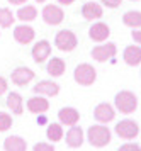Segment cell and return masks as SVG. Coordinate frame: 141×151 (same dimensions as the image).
Here are the masks:
<instances>
[{
    "label": "cell",
    "mask_w": 141,
    "mask_h": 151,
    "mask_svg": "<svg viewBox=\"0 0 141 151\" xmlns=\"http://www.w3.org/2000/svg\"><path fill=\"white\" fill-rule=\"evenodd\" d=\"M87 139L94 148H104L111 143V131L106 126H90L87 131Z\"/></svg>",
    "instance_id": "obj_1"
},
{
    "label": "cell",
    "mask_w": 141,
    "mask_h": 151,
    "mask_svg": "<svg viewBox=\"0 0 141 151\" xmlns=\"http://www.w3.org/2000/svg\"><path fill=\"white\" fill-rule=\"evenodd\" d=\"M114 104H116V109L122 112V114H131L138 109V97L129 92V90H122L119 92L114 99Z\"/></svg>",
    "instance_id": "obj_2"
},
{
    "label": "cell",
    "mask_w": 141,
    "mask_h": 151,
    "mask_svg": "<svg viewBox=\"0 0 141 151\" xmlns=\"http://www.w3.org/2000/svg\"><path fill=\"white\" fill-rule=\"evenodd\" d=\"M73 78L78 85L88 87V85H92V83L95 82V78H97V70H95L92 65H88V63H82V65H78V66L75 68Z\"/></svg>",
    "instance_id": "obj_3"
},
{
    "label": "cell",
    "mask_w": 141,
    "mask_h": 151,
    "mask_svg": "<svg viewBox=\"0 0 141 151\" xmlns=\"http://www.w3.org/2000/svg\"><path fill=\"white\" fill-rule=\"evenodd\" d=\"M54 44H56V48L60 49V51L70 53V51H73V49L77 48L78 39H77V36H75L73 31L63 29V31H60V32L56 34V37H54Z\"/></svg>",
    "instance_id": "obj_4"
},
{
    "label": "cell",
    "mask_w": 141,
    "mask_h": 151,
    "mask_svg": "<svg viewBox=\"0 0 141 151\" xmlns=\"http://www.w3.org/2000/svg\"><path fill=\"white\" fill-rule=\"evenodd\" d=\"M116 132L122 139H134L140 134V126L131 119H124V121L116 124Z\"/></svg>",
    "instance_id": "obj_5"
},
{
    "label": "cell",
    "mask_w": 141,
    "mask_h": 151,
    "mask_svg": "<svg viewBox=\"0 0 141 151\" xmlns=\"http://www.w3.org/2000/svg\"><path fill=\"white\" fill-rule=\"evenodd\" d=\"M116 53H117V46L116 44H112V42H107V44H101V46H95L94 49H92V58H94L95 61H107V60H111V58H114Z\"/></svg>",
    "instance_id": "obj_6"
},
{
    "label": "cell",
    "mask_w": 141,
    "mask_h": 151,
    "mask_svg": "<svg viewBox=\"0 0 141 151\" xmlns=\"http://www.w3.org/2000/svg\"><path fill=\"white\" fill-rule=\"evenodd\" d=\"M63 19H65V12L58 5H46L43 9V21L49 26H58L63 22Z\"/></svg>",
    "instance_id": "obj_7"
},
{
    "label": "cell",
    "mask_w": 141,
    "mask_h": 151,
    "mask_svg": "<svg viewBox=\"0 0 141 151\" xmlns=\"http://www.w3.org/2000/svg\"><path fill=\"white\" fill-rule=\"evenodd\" d=\"M94 117H95L97 122H102V124L111 122V121L116 117L114 107H112L111 104H107V102L99 104V105L95 107V110H94Z\"/></svg>",
    "instance_id": "obj_8"
},
{
    "label": "cell",
    "mask_w": 141,
    "mask_h": 151,
    "mask_svg": "<svg viewBox=\"0 0 141 151\" xmlns=\"http://www.w3.org/2000/svg\"><path fill=\"white\" fill-rule=\"evenodd\" d=\"M109 36H111V29H109V26L104 24V22H97V24H94L92 27L88 29V37L95 42L106 41Z\"/></svg>",
    "instance_id": "obj_9"
},
{
    "label": "cell",
    "mask_w": 141,
    "mask_h": 151,
    "mask_svg": "<svg viewBox=\"0 0 141 151\" xmlns=\"http://www.w3.org/2000/svg\"><path fill=\"white\" fill-rule=\"evenodd\" d=\"M10 78H12V82L15 83V85L24 87V85H27V83L34 78V71L29 70V68H26V66H19V68H15L12 71Z\"/></svg>",
    "instance_id": "obj_10"
},
{
    "label": "cell",
    "mask_w": 141,
    "mask_h": 151,
    "mask_svg": "<svg viewBox=\"0 0 141 151\" xmlns=\"http://www.w3.org/2000/svg\"><path fill=\"white\" fill-rule=\"evenodd\" d=\"M34 34H36L34 29L31 26H26V24L17 26V27L14 29V39L19 44H29L34 39Z\"/></svg>",
    "instance_id": "obj_11"
},
{
    "label": "cell",
    "mask_w": 141,
    "mask_h": 151,
    "mask_svg": "<svg viewBox=\"0 0 141 151\" xmlns=\"http://www.w3.org/2000/svg\"><path fill=\"white\" fill-rule=\"evenodd\" d=\"M49 55H51V44H49L46 39H43V41H39L38 44H34L33 58L38 65L43 63V61H46V58H49Z\"/></svg>",
    "instance_id": "obj_12"
},
{
    "label": "cell",
    "mask_w": 141,
    "mask_h": 151,
    "mask_svg": "<svg viewBox=\"0 0 141 151\" xmlns=\"http://www.w3.org/2000/svg\"><path fill=\"white\" fill-rule=\"evenodd\" d=\"M34 92L39 93V95H48V97H53L60 93V85L54 83L53 80H43L38 85H34Z\"/></svg>",
    "instance_id": "obj_13"
},
{
    "label": "cell",
    "mask_w": 141,
    "mask_h": 151,
    "mask_svg": "<svg viewBox=\"0 0 141 151\" xmlns=\"http://www.w3.org/2000/svg\"><path fill=\"white\" fill-rule=\"evenodd\" d=\"M58 119L65 126H73V124H77L80 121V112L77 109H73V107H63L58 112Z\"/></svg>",
    "instance_id": "obj_14"
},
{
    "label": "cell",
    "mask_w": 141,
    "mask_h": 151,
    "mask_svg": "<svg viewBox=\"0 0 141 151\" xmlns=\"http://www.w3.org/2000/svg\"><path fill=\"white\" fill-rule=\"evenodd\" d=\"M67 144L70 148H80L82 144H83V131H82L80 126H77L73 124L67 132Z\"/></svg>",
    "instance_id": "obj_15"
},
{
    "label": "cell",
    "mask_w": 141,
    "mask_h": 151,
    "mask_svg": "<svg viewBox=\"0 0 141 151\" xmlns=\"http://www.w3.org/2000/svg\"><path fill=\"white\" fill-rule=\"evenodd\" d=\"M104 10H102L101 4H95V2H87L83 7H82V15L87 19V21H94V19H101Z\"/></svg>",
    "instance_id": "obj_16"
},
{
    "label": "cell",
    "mask_w": 141,
    "mask_h": 151,
    "mask_svg": "<svg viewBox=\"0 0 141 151\" xmlns=\"http://www.w3.org/2000/svg\"><path fill=\"white\" fill-rule=\"evenodd\" d=\"M27 109L33 114H44L49 109V102L43 97H33L27 100Z\"/></svg>",
    "instance_id": "obj_17"
},
{
    "label": "cell",
    "mask_w": 141,
    "mask_h": 151,
    "mask_svg": "<svg viewBox=\"0 0 141 151\" xmlns=\"http://www.w3.org/2000/svg\"><path fill=\"white\" fill-rule=\"evenodd\" d=\"M124 61L128 63L129 66H138L141 63V48L138 44L128 46L124 49Z\"/></svg>",
    "instance_id": "obj_18"
},
{
    "label": "cell",
    "mask_w": 141,
    "mask_h": 151,
    "mask_svg": "<svg viewBox=\"0 0 141 151\" xmlns=\"http://www.w3.org/2000/svg\"><path fill=\"white\" fill-rule=\"evenodd\" d=\"M4 148H5V151H26L27 143L20 136H9L4 141Z\"/></svg>",
    "instance_id": "obj_19"
},
{
    "label": "cell",
    "mask_w": 141,
    "mask_h": 151,
    "mask_svg": "<svg viewBox=\"0 0 141 151\" xmlns=\"http://www.w3.org/2000/svg\"><path fill=\"white\" fill-rule=\"evenodd\" d=\"M7 105H9V109L12 110L14 114H17L20 116L22 112H24V100H22V97L19 93H15V92H10L9 97H7Z\"/></svg>",
    "instance_id": "obj_20"
},
{
    "label": "cell",
    "mask_w": 141,
    "mask_h": 151,
    "mask_svg": "<svg viewBox=\"0 0 141 151\" xmlns=\"http://www.w3.org/2000/svg\"><path fill=\"white\" fill-rule=\"evenodd\" d=\"M65 68H67V65H65V61L61 58H51L46 66V71L51 76H61L65 73Z\"/></svg>",
    "instance_id": "obj_21"
},
{
    "label": "cell",
    "mask_w": 141,
    "mask_h": 151,
    "mask_svg": "<svg viewBox=\"0 0 141 151\" xmlns=\"http://www.w3.org/2000/svg\"><path fill=\"white\" fill-rule=\"evenodd\" d=\"M122 22H124V26H128V27L138 29L141 26V12L140 10H129V12L124 14Z\"/></svg>",
    "instance_id": "obj_22"
},
{
    "label": "cell",
    "mask_w": 141,
    "mask_h": 151,
    "mask_svg": "<svg viewBox=\"0 0 141 151\" xmlns=\"http://www.w3.org/2000/svg\"><path fill=\"white\" fill-rule=\"evenodd\" d=\"M38 17V10L34 5H26V7H20L17 10V19L22 22H31Z\"/></svg>",
    "instance_id": "obj_23"
},
{
    "label": "cell",
    "mask_w": 141,
    "mask_h": 151,
    "mask_svg": "<svg viewBox=\"0 0 141 151\" xmlns=\"http://www.w3.org/2000/svg\"><path fill=\"white\" fill-rule=\"evenodd\" d=\"M46 136L51 143L61 141V139H63V127H61V124H56V122L49 124L48 129H46Z\"/></svg>",
    "instance_id": "obj_24"
},
{
    "label": "cell",
    "mask_w": 141,
    "mask_h": 151,
    "mask_svg": "<svg viewBox=\"0 0 141 151\" xmlns=\"http://www.w3.org/2000/svg\"><path fill=\"white\" fill-rule=\"evenodd\" d=\"M15 21V17H14L12 10L10 9H0V27H10Z\"/></svg>",
    "instance_id": "obj_25"
},
{
    "label": "cell",
    "mask_w": 141,
    "mask_h": 151,
    "mask_svg": "<svg viewBox=\"0 0 141 151\" xmlns=\"http://www.w3.org/2000/svg\"><path fill=\"white\" fill-rule=\"evenodd\" d=\"M12 127V117L7 112H0V132H5Z\"/></svg>",
    "instance_id": "obj_26"
},
{
    "label": "cell",
    "mask_w": 141,
    "mask_h": 151,
    "mask_svg": "<svg viewBox=\"0 0 141 151\" xmlns=\"http://www.w3.org/2000/svg\"><path fill=\"white\" fill-rule=\"evenodd\" d=\"M33 151H54V148H53V144H49V143H38V144H34Z\"/></svg>",
    "instance_id": "obj_27"
},
{
    "label": "cell",
    "mask_w": 141,
    "mask_h": 151,
    "mask_svg": "<svg viewBox=\"0 0 141 151\" xmlns=\"http://www.w3.org/2000/svg\"><path fill=\"white\" fill-rule=\"evenodd\" d=\"M117 151H141V148L138 143H126V144H122Z\"/></svg>",
    "instance_id": "obj_28"
},
{
    "label": "cell",
    "mask_w": 141,
    "mask_h": 151,
    "mask_svg": "<svg viewBox=\"0 0 141 151\" xmlns=\"http://www.w3.org/2000/svg\"><path fill=\"white\" fill-rule=\"evenodd\" d=\"M101 2L109 9H117L122 4V0H101Z\"/></svg>",
    "instance_id": "obj_29"
},
{
    "label": "cell",
    "mask_w": 141,
    "mask_h": 151,
    "mask_svg": "<svg viewBox=\"0 0 141 151\" xmlns=\"http://www.w3.org/2000/svg\"><path fill=\"white\" fill-rule=\"evenodd\" d=\"M7 87H9V85H7V80L4 76H0V95H4L7 92Z\"/></svg>",
    "instance_id": "obj_30"
},
{
    "label": "cell",
    "mask_w": 141,
    "mask_h": 151,
    "mask_svg": "<svg viewBox=\"0 0 141 151\" xmlns=\"http://www.w3.org/2000/svg\"><path fill=\"white\" fill-rule=\"evenodd\" d=\"M133 39L136 41V44H140V41H141V32H140V27L136 29V31H133Z\"/></svg>",
    "instance_id": "obj_31"
},
{
    "label": "cell",
    "mask_w": 141,
    "mask_h": 151,
    "mask_svg": "<svg viewBox=\"0 0 141 151\" xmlns=\"http://www.w3.org/2000/svg\"><path fill=\"white\" fill-rule=\"evenodd\" d=\"M75 0H58V4H61V5H72Z\"/></svg>",
    "instance_id": "obj_32"
},
{
    "label": "cell",
    "mask_w": 141,
    "mask_h": 151,
    "mask_svg": "<svg viewBox=\"0 0 141 151\" xmlns=\"http://www.w3.org/2000/svg\"><path fill=\"white\" fill-rule=\"evenodd\" d=\"M27 0H9V4H15V5H19V4H26Z\"/></svg>",
    "instance_id": "obj_33"
},
{
    "label": "cell",
    "mask_w": 141,
    "mask_h": 151,
    "mask_svg": "<svg viewBox=\"0 0 141 151\" xmlns=\"http://www.w3.org/2000/svg\"><path fill=\"white\" fill-rule=\"evenodd\" d=\"M36 2H38V4H43V2H46V0H36Z\"/></svg>",
    "instance_id": "obj_34"
},
{
    "label": "cell",
    "mask_w": 141,
    "mask_h": 151,
    "mask_svg": "<svg viewBox=\"0 0 141 151\" xmlns=\"http://www.w3.org/2000/svg\"><path fill=\"white\" fill-rule=\"evenodd\" d=\"M133 2H134V0H133ZM136 2H138V0H136Z\"/></svg>",
    "instance_id": "obj_35"
}]
</instances>
